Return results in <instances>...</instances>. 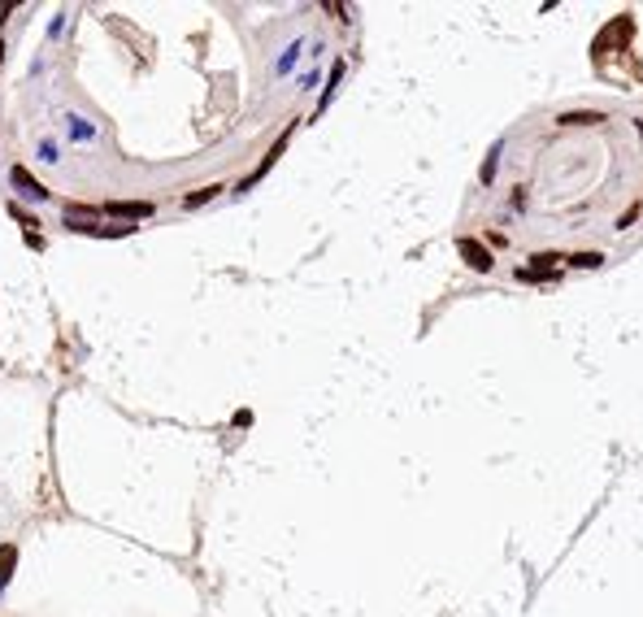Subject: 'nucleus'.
<instances>
[{
	"label": "nucleus",
	"mask_w": 643,
	"mask_h": 617,
	"mask_svg": "<svg viewBox=\"0 0 643 617\" xmlns=\"http://www.w3.org/2000/svg\"><path fill=\"white\" fill-rule=\"evenodd\" d=\"M487 214L461 239L474 270L496 257L522 283L617 261L643 239V109L569 101L531 113L483 166Z\"/></svg>",
	"instance_id": "1"
},
{
	"label": "nucleus",
	"mask_w": 643,
	"mask_h": 617,
	"mask_svg": "<svg viewBox=\"0 0 643 617\" xmlns=\"http://www.w3.org/2000/svg\"><path fill=\"white\" fill-rule=\"evenodd\" d=\"M101 214L105 218H153L157 209L148 200H109V205H101Z\"/></svg>",
	"instance_id": "2"
},
{
	"label": "nucleus",
	"mask_w": 643,
	"mask_h": 617,
	"mask_svg": "<svg viewBox=\"0 0 643 617\" xmlns=\"http://www.w3.org/2000/svg\"><path fill=\"white\" fill-rule=\"evenodd\" d=\"M9 178H13V183H18V187L26 191V196H35V200H44V196H48V187H44V183H40V178L31 174L26 166H13V174H9Z\"/></svg>",
	"instance_id": "3"
},
{
	"label": "nucleus",
	"mask_w": 643,
	"mask_h": 617,
	"mask_svg": "<svg viewBox=\"0 0 643 617\" xmlns=\"http://www.w3.org/2000/svg\"><path fill=\"white\" fill-rule=\"evenodd\" d=\"M13 565H18V548L5 544V548H0V587H5V582L13 578Z\"/></svg>",
	"instance_id": "4"
},
{
	"label": "nucleus",
	"mask_w": 643,
	"mask_h": 617,
	"mask_svg": "<svg viewBox=\"0 0 643 617\" xmlns=\"http://www.w3.org/2000/svg\"><path fill=\"white\" fill-rule=\"evenodd\" d=\"M213 191H218V187H209V191H191V196H187V205H191V209H196V205H205V200L213 196Z\"/></svg>",
	"instance_id": "5"
},
{
	"label": "nucleus",
	"mask_w": 643,
	"mask_h": 617,
	"mask_svg": "<svg viewBox=\"0 0 643 617\" xmlns=\"http://www.w3.org/2000/svg\"><path fill=\"white\" fill-rule=\"evenodd\" d=\"M26 243H31V248L40 252V248H44V235H40V231H26Z\"/></svg>",
	"instance_id": "6"
},
{
	"label": "nucleus",
	"mask_w": 643,
	"mask_h": 617,
	"mask_svg": "<svg viewBox=\"0 0 643 617\" xmlns=\"http://www.w3.org/2000/svg\"><path fill=\"white\" fill-rule=\"evenodd\" d=\"M0 57H5V44H0Z\"/></svg>",
	"instance_id": "7"
}]
</instances>
